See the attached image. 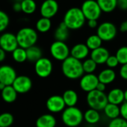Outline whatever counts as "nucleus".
<instances>
[{"mask_svg": "<svg viewBox=\"0 0 127 127\" xmlns=\"http://www.w3.org/2000/svg\"><path fill=\"white\" fill-rule=\"evenodd\" d=\"M61 71L67 79L71 80L81 79L85 73L82 62L72 56L68 57L62 61Z\"/></svg>", "mask_w": 127, "mask_h": 127, "instance_id": "nucleus-1", "label": "nucleus"}, {"mask_svg": "<svg viewBox=\"0 0 127 127\" xmlns=\"http://www.w3.org/2000/svg\"><path fill=\"white\" fill-rule=\"evenodd\" d=\"M63 22L70 30H78L85 26L87 20L80 8L73 7L65 12Z\"/></svg>", "mask_w": 127, "mask_h": 127, "instance_id": "nucleus-2", "label": "nucleus"}, {"mask_svg": "<svg viewBox=\"0 0 127 127\" xmlns=\"http://www.w3.org/2000/svg\"><path fill=\"white\" fill-rule=\"evenodd\" d=\"M61 120L67 127H77L84 120V114L80 108L73 107H67L62 111Z\"/></svg>", "mask_w": 127, "mask_h": 127, "instance_id": "nucleus-3", "label": "nucleus"}, {"mask_svg": "<svg viewBox=\"0 0 127 127\" xmlns=\"http://www.w3.org/2000/svg\"><path fill=\"white\" fill-rule=\"evenodd\" d=\"M16 36L19 46L25 49L34 46L38 39L37 32L31 27L20 29L17 32Z\"/></svg>", "mask_w": 127, "mask_h": 127, "instance_id": "nucleus-4", "label": "nucleus"}, {"mask_svg": "<svg viewBox=\"0 0 127 127\" xmlns=\"http://www.w3.org/2000/svg\"><path fill=\"white\" fill-rule=\"evenodd\" d=\"M86 100L90 108L98 111L103 110L108 103L107 94H105V92H100L97 90L88 93Z\"/></svg>", "mask_w": 127, "mask_h": 127, "instance_id": "nucleus-5", "label": "nucleus"}, {"mask_svg": "<svg viewBox=\"0 0 127 127\" xmlns=\"http://www.w3.org/2000/svg\"><path fill=\"white\" fill-rule=\"evenodd\" d=\"M80 8L87 20H98L102 13L96 0H85Z\"/></svg>", "mask_w": 127, "mask_h": 127, "instance_id": "nucleus-6", "label": "nucleus"}, {"mask_svg": "<svg viewBox=\"0 0 127 127\" xmlns=\"http://www.w3.org/2000/svg\"><path fill=\"white\" fill-rule=\"evenodd\" d=\"M52 57L59 61H64L70 56V49L65 42L55 40L49 48Z\"/></svg>", "mask_w": 127, "mask_h": 127, "instance_id": "nucleus-7", "label": "nucleus"}, {"mask_svg": "<svg viewBox=\"0 0 127 127\" xmlns=\"http://www.w3.org/2000/svg\"><path fill=\"white\" fill-rule=\"evenodd\" d=\"M117 34V29L111 22L105 21L100 23L96 29V34L102 41L108 42L114 40L116 37Z\"/></svg>", "mask_w": 127, "mask_h": 127, "instance_id": "nucleus-8", "label": "nucleus"}, {"mask_svg": "<svg viewBox=\"0 0 127 127\" xmlns=\"http://www.w3.org/2000/svg\"><path fill=\"white\" fill-rule=\"evenodd\" d=\"M53 70V64L50 59L42 57L37 62L34 63V71L36 74L40 78L49 77Z\"/></svg>", "mask_w": 127, "mask_h": 127, "instance_id": "nucleus-9", "label": "nucleus"}, {"mask_svg": "<svg viewBox=\"0 0 127 127\" xmlns=\"http://www.w3.org/2000/svg\"><path fill=\"white\" fill-rule=\"evenodd\" d=\"M18 47L16 34L11 32H5L0 36V48L6 52H13Z\"/></svg>", "mask_w": 127, "mask_h": 127, "instance_id": "nucleus-10", "label": "nucleus"}, {"mask_svg": "<svg viewBox=\"0 0 127 127\" xmlns=\"http://www.w3.org/2000/svg\"><path fill=\"white\" fill-rule=\"evenodd\" d=\"M59 5L56 0H44L40 7L41 17L52 19L58 12Z\"/></svg>", "mask_w": 127, "mask_h": 127, "instance_id": "nucleus-11", "label": "nucleus"}, {"mask_svg": "<svg viewBox=\"0 0 127 127\" xmlns=\"http://www.w3.org/2000/svg\"><path fill=\"white\" fill-rule=\"evenodd\" d=\"M99 82V79L96 75L94 73H85L80 79L79 86L83 91L89 93L96 90Z\"/></svg>", "mask_w": 127, "mask_h": 127, "instance_id": "nucleus-12", "label": "nucleus"}, {"mask_svg": "<svg viewBox=\"0 0 127 127\" xmlns=\"http://www.w3.org/2000/svg\"><path fill=\"white\" fill-rule=\"evenodd\" d=\"M46 108L51 113H60L66 108L65 102L62 96L53 95L48 98L46 102Z\"/></svg>", "mask_w": 127, "mask_h": 127, "instance_id": "nucleus-13", "label": "nucleus"}, {"mask_svg": "<svg viewBox=\"0 0 127 127\" xmlns=\"http://www.w3.org/2000/svg\"><path fill=\"white\" fill-rule=\"evenodd\" d=\"M17 77V72L14 67L10 65L0 66V82L6 86L12 85Z\"/></svg>", "mask_w": 127, "mask_h": 127, "instance_id": "nucleus-14", "label": "nucleus"}, {"mask_svg": "<svg viewBox=\"0 0 127 127\" xmlns=\"http://www.w3.org/2000/svg\"><path fill=\"white\" fill-rule=\"evenodd\" d=\"M12 86L17 94H26L32 89V81L27 76H17Z\"/></svg>", "mask_w": 127, "mask_h": 127, "instance_id": "nucleus-15", "label": "nucleus"}, {"mask_svg": "<svg viewBox=\"0 0 127 127\" xmlns=\"http://www.w3.org/2000/svg\"><path fill=\"white\" fill-rule=\"evenodd\" d=\"M90 49L85 43H79L75 44L70 49V56L81 61L85 60L90 54Z\"/></svg>", "mask_w": 127, "mask_h": 127, "instance_id": "nucleus-16", "label": "nucleus"}, {"mask_svg": "<svg viewBox=\"0 0 127 127\" xmlns=\"http://www.w3.org/2000/svg\"><path fill=\"white\" fill-rule=\"evenodd\" d=\"M91 58L94 60L98 64H105L108 57L110 56L109 51L103 46H101L98 49L92 50L91 52Z\"/></svg>", "mask_w": 127, "mask_h": 127, "instance_id": "nucleus-17", "label": "nucleus"}, {"mask_svg": "<svg viewBox=\"0 0 127 127\" xmlns=\"http://www.w3.org/2000/svg\"><path fill=\"white\" fill-rule=\"evenodd\" d=\"M107 98L108 103H111L117 105H121L125 102L124 91L118 88H113L107 94Z\"/></svg>", "mask_w": 127, "mask_h": 127, "instance_id": "nucleus-18", "label": "nucleus"}, {"mask_svg": "<svg viewBox=\"0 0 127 127\" xmlns=\"http://www.w3.org/2000/svg\"><path fill=\"white\" fill-rule=\"evenodd\" d=\"M56 118L51 114H44L36 120V127H55Z\"/></svg>", "mask_w": 127, "mask_h": 127, "instance_id": "nucleus-19", "label": "nucleus"}, {"mask_svg": "<svg viewBox=\"0 0 127 127\" xmlns=\"http://www.w3.org/2000/svg\"><path fill=\"white\" fill-rule=\"evenodd\" d=\"M70 35V29L67 27L63 21L59 23L58 26L56 28L54 32V37L55 40L65 42Z\"/></svg>", "mask_w": 127, "mask_h": 127, "instance_id": "nucleus-20", "label": "nucleus"}, {"mask_svg": "<svg viewBox=\"0 0 127 127\" xmlns=\"http://www.w3.org/2000/svg\"><path fill=\"white\" fill-rule=\"evenodd\" d=\"M97 76L99 82H102L105 85H108L112 83L115 80L116 73L113 69L106 68L100 71Z\"/></svg>", "mask_w": 127, "mask_h": 127, "instance_id": "nucleus-21", "label": "nucleus"}, {"mask_svg": "<svg viewBox=\"0 0 127 127\" xmlns=\"http://www.w3.org/2000/svg\"><path fill=\"white\" fill-rule=\"evenodd\" d=\"M62 97L67 107L76 106L79 100L78 94L74 90H72V89L65 91L62 95Z\"/></svg>", "mask_w": 127, "mask_h": 127, "instance_id": "nucleus-22", "label": "nucleus"}, {"mask_svg": "<svg viewBox=\"0 0 127 127\" xmlns=\"http://www.w3.org/2000/svg\"><path fill=\"white\" fill-rule=\"evenodd\" d=\"M1 96L2 99L7 103L14 102L17 98V92L13 88L12 85L6 86L2 91Z\"/></svg>", "mask_w": 127, "mask_h": 127, "instance_id": "nucleus-23", "label": "nucleus"}, {"mask_svg": "<svg viewBox=\"0 0 127 127\" xmlns=\"http://www.w3.org/2000/svg\"><path fill=\"white\" fill-rule=\"evenodd\" d=\"M96 2L104 13H111L117 8V0H96Z\"/></svg>", "mask_w": 127, "mask_h": 127, "instance_id": "nucleus-24", "label": "nucleus"}, {"mask_svg": "<svg viewBox=\"0 0 127 127\" xmlns=\"http://www.w3.org/2000/svg\"><path fill=\"white\" fill-rule=\"evenodd\" d=\"M26 54H27V61L32 63L37 62L39 59L42 58L41 49L35 45L28 48L26 49Z\"/></svg>", "mask_w": 127, "mask_h": 127, "instance_id": "nucleus-25", "label": "nucleus"}, {"mask_svg": "<svg viewBox=\"0 0 127 127\" xmlns=\"http://www.w3.org/2000/svg\"><path fill=\"white\" fill-rule=\"evenodd\" d=\"M103 111L105 115L111 120L120 117L119 116L120 115V110L119 105H114L111 103H108L103 109Z\"/></svg>", "mask_w": 127, "mask_h": 127, "instance_id": "nucleus-26", "label": "nucleus"}, {"mask_svg": "<svg viewBox=\"0 0 127 127\" xmlns=\"http://www.w3.org/2000/svg\"><path fill=\"white\" fill-rule=\"evenodd\" d=\"M36 31L40 33H46L52 28V21L51 19L40 17L37 20L35 24Z\"/></svg>", "mask_w": 127, "mask_h": 127, "instance_id": "nucleus-27", "label": "nucleus"}, {"mask_svg": "<svg viewBox=\"0 0 127 127\" xmlns=\"http://www.w3.org/2000/svg\"><path fill=\"white\" fill-rule=\"evenodd\" d=\"M84 120L89 124H96L100 120L99 112L96 110L89 108L84 114Z\"/></svg>", "mask_w": 127, "mask_h": 127, "instance_id": "nucleus-28", "label": "nucleus"}, {"mask_svg": "<svg viewBox=\"0 0 127 127\" xmlns=\"http://www.w3.org/2000/svg\"><path fill=\"white\" fill-rule=\"evenodd\" d=\"M102 42L103 41L101 40V38L96 34L90 35L87 38L85 44L88 47V49L91 51H92V50H94L96 49H98V48L101 47Z\"/></svg>", "mask_w": 127, "mask_h": 127, "instance_id": "nucleus-29", "label": "nucleus"}, {"mask_svg": "<svg viewBox=\"0 0 127 127\" xmlns=\"http://www.w3.org/2000/svg\"><path fill=\"white\" fill-rule=\"evenodd\" d=\"M22 12L27 15L34 14L37 8V3L34 0H23L21 2Z\"/></svg>", "mask_w": 127, "mask_h": 127, "instance_id": "nucleus-30", "label": "nucleus"}, {"mask_svg": "<svg viewBox=\"0 0 127 127\" xmlns=\"http://www.w3.org/2000/svg\"><path fill=\"white\" fill-rule=\"evenodd\" d=\"M12 58L14 61L17 63H23L27 61V54L26 49L18 47L12 52Z\"/></svg>", "mask_w": 127, "mask_h": 127, "instance_id": "nucleus-31", "label": "nucleus"}, {"mask_svg": "<svg viewBox=\"0 0 127 127\" xmlns=\"http://www.w3.org/2000/svg\"><path fill=\"white\" fill-rule=\"evenodd\" d=\"M82 66H83L84 72L87 74H89V73H94L95 72L97 67V64L90 58H86L82 62Z\"/></svg>", "mask_w": 127, "mask_h": 127, "instance_id": "nucleus-32", "label": "nucleus"}, {"mask_svg": "<svg viewBox=\"0 0 127 127\" xmlns=\"http://www.w3.org/2000/svg\"><path fill=\"white\" fill-rule=\"evenodd\" d=\"M14 123V116L8 112L0 114V127H10Z\"/></svg>", "mask_w": 127, "mask_h": 127, "instance_id": "nucleus-33", "label": "nucleus"}, {"mask_svg": "<svg viewBox=\"0 0 127 127\" xmlns=\"http://www.w3.org/2000/svg\"><path fill=\"white\" fill-rule=\"evenodd\" d=\"M115 56L121 65L127 64V46L120 47L117 50Z\"/></svg>", "mask_w": 127, "mask_h": 127, "instance_id": "nucleus-34", "label": "nucleus"}, {"mask_svg": "<svg viewBox=\"0 0 127 127\" xmlns=\"http://www.w3.org/2000/svg\"><path fill=\"white\" fill-rule=\"evenodd\" d=\"M10 23L9 16L2 10H0V33L3 32L8 27Z\"/></svg>", "mask_w": 127, "mask_h": 127, "instance_id": "nucleus-35", "label": "nucleus"}, {"mask_svg": "<svg viewBox=\"0 0 127 127\" xmlns=\"http://www.w3.org/2000/svg\"><path fill=\"white\" fill-rule=\"evenodd\" d=\"M108 127H127V120L122 117H117L111 120L109 122Z\"/></svg>", "mask_w": 127, "mask_h": 127, "instance_id": "nucleus-36", "label": "nucleus"}, {"mask_svg": "<svg viewBox=\"0 0 127 127\" xmlns=\"http://www.w3.org/2000/svg\"><path fill=\"white\" fill-rule=\"evenodd\" d=\"M105 64L108 68H110V69H114L120 64V63L115 55H110Z\"/></svg>", "mask_w": 127, "mask_h": 127, "instance_id": "nucleus-37", "label": "nucleus"}, {"mask_svg": "<svg viewBox=\"0 0 127 127\" xmlns=\"http://www.w3.org/2000/svg\"><path fill=\"white\" fill-rule=\"evenodd\" d=\"M120 116L123 119L127 120V102H124L120 106Z\"/></svg>", "mask_w": 127, "mask_h": 127, "instance_id": "nucleus-38", "label": "nucleus"}, {"mask_svg": "<svg viewBox=\"0 0 127 127\" xmlns=\"http://www.w3.org/2000/svg\"><path fill=\"white\" fill-rule=\"evenodd\" d=\"M120 76L121 77V79H123V80L127 81V64H123L120 67Z\"/></svg>", "mask_w": 127, "mask_h": 127, "instance_id": "nucleus-39", "label": "nucleus"}, {"mask_svg": "<svg viewBox=\"0 0 127 127\" xmlns=\"http://www.w3.org/2000/svg\"><path fill=\"white\" fill-rule=\"evenodd\" d=\"M117 8L120 11H127V0H117Z\"/></svg>", "mask_w": 127, "mask_h": 127, "instance_id": "nucleus-40", "label": "nucleus"}, {"mask_svg": "<svg viewBox=\"0 0 127 127\" xmlns=\"http://www.w3.org/2000/svg\"><path fill=\"white\" fill-rule=\"evenodd\" d=\"M87 25L90 29H97L98 27V20H87Z\"/></svg>", "mask_w": 127, "mask_h": 127, "instance_id": "nucleus-41", "label": "nucleus"}, {"mask_svg": "<svg viewBox=\"0 0 127 127\" xmlns=\"http://www.w3.org/2000/svg\"><path fill=\"white\" fill-rule=\"evenodd\" d=\"M13 10L14 11L18 13V12H21L22 11V5H21V2H14V3L13 4Z\"/></svg>", "mask_w": 127, "mask_h": 127, "instance_id": "nucleus-42", "label": "nucleus"}, {"mask_svg": "<svg viewBox=\"0 0 127 127\" xmlns=\"http://www.w3.org/2000/svg\"><path fill=\"white\" fill-rule=\"evenodd\" d=\"M120 31L123 33L127 32V20L123 21L120 26Z\"/></svg>", "mask_w": 127, "mask_h": 127, "instance_id": "nucleus-43", "label": "nucleus"}, {"mask_svg": "<svg viewBox=\"0 0 127 127\" xmlns=\"http://www.w3.org/2000/svg\"><path fill=\"white\" fill-rule=\"evenodd\" d=\"M105 89H106V85H105L102 82H99V84L96 88V90H97L100 92H105Z\"/></svg>", "mask_w": 127, "mask_h": 127, "instance_id": "nucleus-44", "label": "nucleus"}, {"mask_svg": "<svg viewBox=\"0 0 127 127\" xmlns=\"http://www.w3.org/2000/svg\"><path fill=\"white\" fill-rule=\"evenodd\" d=\"M6 58V52L0 48V62H2Z\"/></svg>", "mask_w": 127, "mask_h": 127, "instance_id": "nucleus-45", "label": "nucleus"}, {"mask_svg": "<svg viewBox=\"0 0 127 127\" xmlns=\"http://www.w3.org/2000/svg\"><path fill=\"white\" fill-rule=\"evenodd\" d=\"M6 87V85H5L4 84H2V83H1V82H0V91H2Z\"/></svg>", "mask_w": 127, "mask_h": 127, "instance_id": "nucleus-46", "label": "nucleus"}, {"mask_svg": "<svg viewBox=\"0 0 127 127\" xmlns=\"http://www.w3.org/2000/svg\"><path fill=\"white\" fill-rule=\"evenodd\" d=\"M124 97H125V101L127 102V89L124 91Z\"/></svg>", "mask_w": 127, "mask_h": 127, "instance_id": "nucleus-47", "label": "nucleus"}, {"mask_svg": "<svg viewBox=\"0 0 127 127\" xmlns=\"http://www.w3.org/2000/svg\"><path fill=\"white\" fill-rule=\"evenodd\" d=\"M23 0H14V2H22Z\"/></svg>", "mask_w": 127, "mask_h": 127, "instance_id": "nucleus-48", "label": "nucleus"}]
</instances>
